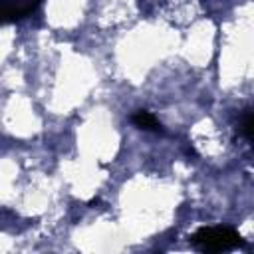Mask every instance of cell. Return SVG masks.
Here are the masks:
<instances>
[{
    "label": "cell",
    "instance_id": "obj_1",
    "mask_svg": "<svg viewBox=\"0 0 254 254\" xmlns=\"http://www.w3.org/2000/svg\"><path fill=\"white\" fill-rule=\"evenodd\" d=\"M190 240L198 250H206V252L232 250L244 244L240 234L228 226H202L190 236Z\"/></svg>",
    "mask_w": 254,
    "mask_h": 254
},
{
    "label": "cell",
    "instance_id": "obj_2",
    "mask_svg": "<svg viewBox=\"0 0 254 254\" xmlns=\"http://www.w3.org/2000/svg\"><path fill=\"white\" fill-rule=\"evenodd\" d=\"M131 121L139 127V129H145V131H161V123L157 121V117L155 115H151L149 111H137L133 117H131Z\"/></svg>",
    "mask_w": 254,
    "mask_h": 254
},
{
    "label": "cell",
    "instance_id": "obj_3",
    "mask_svg": "<svg viewBox=\"0 0 254 254\" xmlns=\"http://www.w3.org/2000/svg\"><path fill=\"white\" fill-rule=\"evenodd\" d=\"M240 133L246 139L254 141V111H248V113L242 115V119H240Z\"/></svg>",
    "mask_w": 254,
    "mask_h": 254
}]
</instances>
